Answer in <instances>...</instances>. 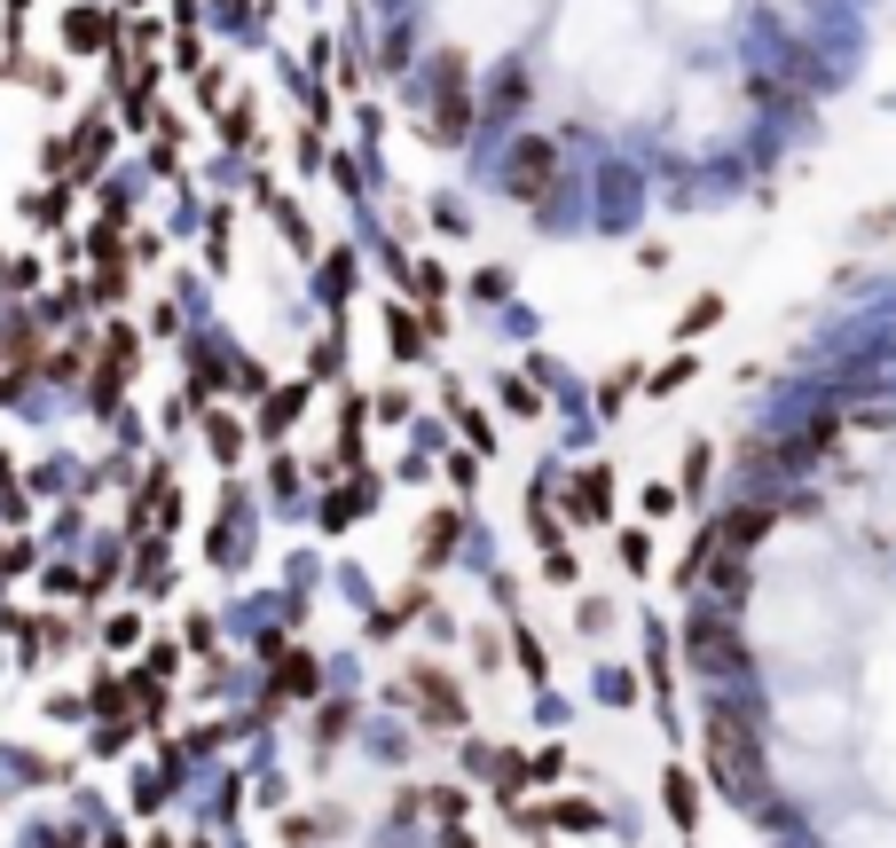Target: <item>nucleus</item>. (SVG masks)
Instances as JSON below:
<instances>
[{"instance_id": "0eeeda50", "label": "nucleus", "mask_w": 896, "mask_h": 848, "mask_svg": "<svg viewBox=\"0 0 896 848\" xmlns=\"http://www.w3.org/2000/svg\"><path fill=\"white\" fill-rule=\"evenodd\" d=\"M606 495H614V488H606V471H590V480L575 488V511H582V519H606Z\"/></svg>"}, {"instance_id": "39448f33", "label": "nucleus", "mask_w": 896, "mask_h": 848, "mask_svg": "<svg viewBox=\"0 0 896 848\" xmlns=\"http://www.w3.org/2000/svg\"><path fill=\"white\" fill-rule=\"evenodd\" d=\"M716 322H723V299L708 291V299H692V307H684V322H677V338H708Z\"/></svg>"}, {"instance_id": "20e7f679", "label": "nucleus", "mask_w": 896, "mask_h": 848, "mask_svg": "<svg viewBox=\"0 0 896 848\" xmlns=\"http://www.w3.org/2000/svg\"><path fill=\"white\" fill-rule=\"evenodd\" d=\"M762 534H771V511H762V503L732 511V527H723V542H732V550H747V542H762Z\"/></svg>"}, {"instance_id": "f257e3e1", "label": "nucleus", "mask_w": 896, "mask_h": 848, "mask_svg": "<svg viewBox=\"0 0 896 848\" xmlns=\"http://www.w3.org/2000/svg\"><path fill=\"white\" fill-rule=\"evenodd\" d=\"M701 746H708V777H716V794H732V801H762V738H755V723H747V707H740V699H716V707H708Z\"/></svg>"}, {"instance_id": "9d476101", "label": "nucleus", "mask_w": 896, "mask_h": 848, "mask_svg": "<svg viewBox=\"0 0 896 848\" xmlns=\"http://www.w3.org/2000/svg\"><path fill=\"white\" fill-rule=\"evenodd\" d=\"M449 848H472V840H464V833H456V840H449Z\"/></svg>"}, {"instance_id": "1a4fd4ad", "label": "nucleus", "mask_w": 896, "mask_h": 848, "mask_svg": "<svg viewBox=\"0 0 896 848\" xmlns=\"http://www.w3.org/2000/svg\"><path fill=\"white\" fill-rule=\"evenodd\" d=\"M669 809H677V825H692V786H684L677 770H669Z\"/></svg>"}, {"instance_id": "423d86ee", "label": "nucleus", "mask_w": 896, "mask_h": 848, "mask_svg": "<svg viewBox=\"0 0 896 848\" xmlns=\"http://www.w3.org/2000/svg\"><path fill=\"white\" fill-rule=\"evenodd\" d=\"M417 692L433 699V716H441V723H456V716H464V707H456V692H449V675H433V668H425V675H417Z\"/></svg>"}, {"instance_id": "6e6552de", "label": "nucleus", "mask_w": 896, "mask_h": 848, "mask_svg": "<svg viewBox=\"0 0 896 848\" xmlns=\"http://www.w3.org/2000/svg\"><path fill=\"white\" fill-rule=\"evenodd\" d=\"M386 330H393V354H417V346H425V330H417V315H402V307L386 315Z\"/></svg>"}, {"instance_id": "7ed1b4c3", "label": "nucleus", "mask_w": 896, "mask_h": 848, "mask_svg": "<svg viewBox=\"0 0 896 848\" xmlns=\"http://www.w3.org/2000/svg\"><path fill=\"white\" fill-rule=\"evenodd\" d=\"M692 660H701V668H732V660H740L732 629H723L716 613H701V621H692Z\"/></svg>"}, {"instance_id": "f03ea898", "label": "nucleus", "mask_w": 896, "mask_h": 848, "mask_svg": "<svg viewBox=\"0 0 896 848\" xmlns=\"http://www.w3.org/2000/svg\"><path fill=\"white\" fill-rule=\"evenodd\" d=\"M551 174H558L551 142H519V150H512V189H519V197H535V205H543V197H551Z\"/></svg>"}]
</instances>
